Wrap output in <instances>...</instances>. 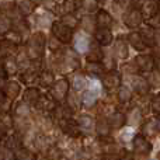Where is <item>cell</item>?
<instances>
[{
	"instance_id": "obj_28",
	"label": "cell",
	"mask_w": 160,
	"mask_h": 160,
	"mask_svg": "<svg viewBox=\"0 0 160 160\" xmlns=\"http://www.w3.org/2000/svg\"><path fill=\"white\" fill-rule=\"evenodd\" d=\"M96 131H97V133L100 135V138H105V136H110V133H111V125H110V122H108V118H98L96 121Z\"/></svg>"
},
{
	"instance_id": "obj_43",
	"label": "cell",
	"mask_w": 160,
	"mask_h": 160,
	"mask_svg": "<svg viewBox=\"0 0 160 160\" xmlns=\"http://www.w3.org/2000/svg\"><path fill=\"white\" fill-rule=\"evenodd\" d=\"M150 108H152V111L155 114L160 115V94H158V96H155L152 98V101H150Z\"/></svg>"
},
{
	"instance_id": "obj_5",
	"label": "cell",
	"mask_w": 160,
	"mask_h": 160,
	"mask_svg": "<svg viewBox=\"0 0 160 160\" xmlns=\"http://www.w3.org/2000/svg\"><path fill=\"white\" fill-rule=\"evenodd\" d=\"M132 149L136 155L148 156V155L152 153L153 145L149 142V139L146 138V135H143V133H138V135H135V138L132 139Z\"/></svg>"
},
{
	"instance_id": "obj_39",
	"label": "cell",
	"mask_w": 160,
	"mask_h": 160,
	"mask_svg": "<svg viewBox=\"0 0 160 160\" xmlns=\"http://www.w3.org/2000/svg\"><path fill=\"white\" fill-rule=\"evenodd\" d=\"M87 86V79L84 78L83 75H75L72 80V87L75 88V91H80L83 88H86Z\"/></svg>"
},
{
	"instance_id": "obj_45",
	"label": "cell",
	"mask_w": 160,
	"mask_h": 160,
	"mask_svg": "<svg viewBox=\"0 0 160 160\" xmlns=\"http://www.w3.org/2000/svg\"><path fill=\"white\" fill-rule=\"evenodd\" d=\"M7 97L4 96V93H3V90H0V110L2 111H7L4 108V104H6V101H7ZM2 111H0V112H2Z\"/></svg>"
},
{
	"instance_id": "obj_38",
	"label": "cell",
	"mask_w": 160,
	"mask_h": 160,
	"mask_svg": "<svg viewBox=\"0 0 160 160\" xmlns=\"http://www.w3.org/2000/svg\"><path fill=\"white\" fill-rule=\"evenodd\" d=\"M10 30H13V18L4 14H0V37H3Z\"/></svg>"
},
{
	"instance_id": "obj_13",
	"label": "cell",
	"mask_w": 160,
	"mask_h": 160,
	"mask_svg": "<svg viewBox=\"0 0 160 160\" xmlns=\"http://www.w3.org/2000/svg\"><path fill=\"white\" fill-rule=\"evenodd\" d=\"M58 104L59 102L56 101L49 93V94H41V97H39L35 107L38 108L39 111H42V112H52Z\"/></svg>"
},
{
	"instance_id": "obj_49",
	"label": "cell",
	"mask_w": 160,
	"mask_h": 160,
	"mask_svg": "<svg viewBox=\"0 0 160 160\" xmlns=\"http://www.w3.org/2000/svg\"><path fill=\"white\" fill-rule=\"evenodd\" d=\"M156 160H160V152L158 153V156H156Z\"/></svg>"
},
{
	"instance_id": "obj_51",
	"label": "cell",
	"mask_w": 160,
	"mask_h": 160,
	"mask_svg": "<svg viewBox=\"0 0 160 160\" xmlns=\"http://www.w3.org/2000/svg\"><path fill=\"white\" fill-rule=\"evenodd\" d=\"M97 2H98V3H102V2H104V0H97Z\"/></svg>"
},
{
	"instance_id": "obj_24",
	"label": "cell",
	"mask_w": 160,
	"mask_h": 160,
	"mask_svg": "<svg viewBox=\"0 0 160 160\" xmlns=\"http://www.w3.org/2000/svg\"><path fill=\"white\" fill-rule=\"evenodd\" d=\"M128 41L124 38H117L115 44H114V52L118 59H127L129 56V48H128Z\"/></svg>"
},
{
	"instance_id": "obj_31",
	"label": "cell",
	"mask_w": 160,
	"mask_h": 160,
	"mask_svg": "<svg viewBox=\"0 0 160 160\" xmlns=\"http://www.w3.org/2000/svg\"><path fill=\"white\" fill-rule=\"evenodd\" d=\"M2 39H4V41L16 45V47H20V45L22 44V34H20L18 31L13 28V30H10L8 32H6L4 35L2 37Z\"/></svg>"
},
{
	"instance_id": "obj_48",
	"label": "cell",
	"mask_w": 160,
	"mask_h": 160,
	"mask_svg": "<svg viewBox=\"0 0 160 160\" xmlns=\"http://www.w3.org/2000/svg\"><path fill=\"white\" fill-rule=\"evenodd\" d=\"M156 47H160V27L156 28Z\"/></svg>"
},
{
	"instance_id": "obj_35",
	"label": "cell",
	"mask_w": 160,
	"mask_h": 160,
	"mask_svg": "<svg viewBox=\"0 0 160 160\" xmlns=\"http://www.w3.org/2000/svg\"><path fill=\"white\" fill-rule=\"evenodd\" d=\"M117 97H118V101L122 102V104H127L132 100V90H131L128 86H122L118 88V93H117Z\"/></svg>"
},
{
	"instance_id": "obj_52",
	"label": "cell",
	"mask_w": 160,
	"mask_h": 160,
	"mask_svg": "<svg viewBox=\"0 0 160 160\" xmlns=\"http://www.w3.org/2000/svg\"><path fill=\"white\" fill-rule=\"evenodd\" d=\"M159 4H160V0H159Z\"/></svg>"
},
{
	"instance_id": "obj_27",
	"label": "cell",
	"mask_w": 160,
	"mask_h": 160,
	"mask_svg": "<svg viewBox=\"0 0 160 160\" xmlns=\"http://www.w3.org/2000/svg\"><path fill=\"white\" fill-rule=\"evenodd\" d=\"M17 3V7H18V10L21 11L22 16H30V14H32L34 11H35L37 8V3L34 2V0H16Z\"/></svg>"
},
{
	"instance_id": "obj_41",
	"label": "cell",
	"mask_w": 160,
	"mask_h": 160,
	"mask_svg": "<svg viewBox=\"0 0 160 160\" xmlns=\"http://www.w3.org/2000/svg\"><path fill=\"white\" fill-rule=\"evenodd\" d=\"M16 114L18 117H24V118H28L30 117V105L25 101H21L17 104L16 107Z\"/></svg>"
},
{
	"instance_id": "obj_11",
	"label": "cell",
	"mask_w": 160,
	"mask_h": 160,
	"mask_svg": "<svg viewBox=\"0 0 160 160\" xmlns=\"http://www.w3.org/2000/svg\"><path fill=\"white\" fill-rule=\"evenodd\" d=\"M94 18H96L97 28H111L114 24V18L111 16V13H108L104 8H98L94 13Z\"/></svg>"
},
{
	"instance_id": "obj_46",
	"label": "cell",
	"mask_w": 160,
	"mask_h": 160,
	"mask_svg": "<svg viewBox=\"0 0 160 160\" xmlns=\"http://www.w3.org/2000/svg\"><path fill=\"white\" fill-rule=\"evenodd\" d=\"M7 73H6V68H4V61L3 58H0V79H6Z\"/></svg>"
},
{
	"instance_id": "obj_40",
	"label": "cell",
	"mask_w": 160,
	"mask_h": 160,
	"mask_svg": "<svg viewBox=\"0 0 160 160\" xmlns=\"http://www.w3.org/2000/svg\"><path fill=\"white\" fill-rule=\"evenodd\" d=\"M0 160H17L16 150L10 149L6 145H2L0 146Z\"/></svg>"
},
{
	"instance_id": "obj_18",
	"label": "cell",
	"mask_w": 160,
	"mask_h": 160,
	"mask_svg": "<svg viewBox=\"0 0 160 160\" xmlns=\"http://www.w3.org/2000/svg\"><path fill=\"white\" fill-rule=\"evenodd\" d=\"M132 88L135 90L136 94H139V96H145V94L149 93L150 90V82L148 79L142 78V76H135V78L132 79Z\"/></svg>"
},
{
	"instance_id": "obj_50",
	"label": "cell",
	"mask_w": 160,
	"mask_h": 160,
	"mask_svg": "<svg viewBox=\"0 0 160 160\" xmlns=\"http://www.w3.org/2000/svg\"><path fill=\"white\" fill-rule=\"evenodd\" d=\"M0 53H2V41H0Z\"/></svg>"
},
{
	"instance_id": "obj_21",
	"label": "cell",
	"mask_w": 160,
	"mask_h": 160,
	"mask_svg": "<svg viewBox=\"0 0 160 160\" xmlns=\"http://www.w3.org/2000/svg\"><path fill=\"white\" fill-rule=\"evenodd\" d=\"M105 69L107 68L101 62H87L84 66V72L93 78H102L105 75Z\"/></svg>"
},
{
	"instance_id": "obj_6",
	"label": "cell",
	"mask_w": 160,
	"mask_h": 160,
	"mask_svg": "<svg viewBox=\"0 0 160 160\" xmlns=\"http://www.w3.org/2000/svg\"><path fill=\"white\" fill-rule=\"evenodd\" d=\"M41 61H32L30 66H27L24 70L21 72L20 78H21V82L25 83V84H32V83L38 82L39 75H41V65H39Z\"/></svg>"
},
{
	"instance_id": "obj_10",
	"label": "cell",
	"mask_w": 160,
	"mask_h": 160,
	"mask_svg": "<svg viewBox=\"0 0 160 160\" xmlns=\"http://www.w3.org/2000/svg\"><path fill=\"white\" fill-rule=\"evenodd\" d=\"M127 41L133 49L139 51V52H143L145 49L149 48L146 44V41H145L143 37H142L141 31H131V32L127 35Z\"/></svg>"
},
{
	"instance_id": "obj_34",
	"label": "cell",
	"mask_w": 160,
	"mask_h": 160,
	"mask_svg": "<svg viewBox=\"0 0 160 160\" xmlns=\"http://www.w3.org/2000/svg\"><path fill=\"white\" fill-rule=\"evenodd\" d=\"M13 28L18 31L20 34H22V35H24L25 32H28V31H30V22L27 21V18H25L24 16H21V17H18V18H14L13 20Z\"/></svg>"
},
{
	"instance_id": "obj_29",
	"label": "cell",
	"mask_w": 160,
	"mask_h": 160,
	"mask_svg": "<svg viewBox=\"0 0 160 160\" xmlns=\"http://www.w3.org/2000/svg\"><path fill=\"white\" fill-rule=\"evenodd\" d=\"M14 128V119L11 117V114L8 111H2L0 112V129H3L4 132L13 129Z\"/></svg>"
},
{
	"instance_id": "obj_4",
	"label": "cell",
	"mask_w": 160,
	"mask_h": 160,
	"mask_svg": "<svg viewBox=\"0 0 160 160\" xmlns=\"http://www.w3.org/2000/svg\"><path fill=\"white\" fill-rule=\"evenodd\" d=\"M145 21V17L142 14L141 8H136V7H129L124 14V24L127 25L128 28L131 30H135V28L142 27Z\"/></svg>"
},
{
	"instance_id": "obj_23",
	"label": "cell",
	"mask_w": 160,
	"mask_h": 160,
	"mask_svg": "<svg viewBox=\"0 0 160 160\" xmlns=\"http://www.w3.org/2000/svg\"><path fill=\"white\" fill-rule=\"evenodd\" d=\"M39 97H41V91L38 87H28L27 90L22 94V101H25L30 107H35L37 102H38Z\"/></svg>"
},
{
	"instance_id": "obj_32",
	"label": "cell",
	"mask_w": 160,
	"mask_h": 160,
	"mask_svg": "<svg viewBox=\"0 0 160 160\" xmlns=\"http://www.w3.org/2000/svg\"><path fill=\"white\" fill-rule=\"evenodd\" d=\"M98 4L100 3L97 0H79V8L88 14L96 13L98 10Z\"/></svg>"
},
{
	"instance_id": "obj_7",
	"label": "cell",
	"mask_w": 160,
	"mask_h": 160,
	"mask_svg": "<svg viewBox=\"0 0 160 160\" xmlns=\"http://www.w3.org/2000/svg\"><path fill=\"white\" fill-rule=\"evenodd\" d=\"M135 66L141 73H152L156 68L155 56L150 53H139L135 58Z\"/></svg>"
},
{
	"instance_id": "obj_30",
	"label": "cell",
	"mask_w": 160,
	"mask_h": 160,
	"mask_svg": "<svg viewBox=\"0 0 160 160\" xmlns=\"http://www.w3.org/2000/svg\"><path fill=\"white\" fill-rule=\"evenodd\" d=\"M38 82H39V86H41V87L51 88L53 83L56 82L55 75H53V72H51V70H42L41 75H39Z\"/></svg>"
},
{
	"instance_id": "obj_14",
	"label": "cell",
	"mask_w": 160,
	"mask_h": 160,
	"mask_svg": "<svg viewBox=\"0 0 160 160\" xmlns=\"http://www.w3.org/2000/svg\"><path fill=\"white\" fill-rule=\"evenodd\" d=\"M52 115H53V118L61 124V122L66 121V119L73 118V110L66 104V102H65V104L63 102H59V104L56 105L55 110L52 111Z\"/></svg>"
},
{
	"instance_id": "obj_9",
	"label": "cell",
	"mask_w": 160,
	"mask_h": 160,
	"mask_svg": "<svg viewBox=\"0 0 160 160\" xmlns=\"http://www.w3.org/2000/svg\"><path fill=\"white\" fill-rule=\"evenodd\" d=\"M61 129L62 132L65 133V135H68L69 138H79V136H82V127L79 125L78 121H75L73 118H69L66 119V121L61 122Z\"/></svg>"
},
{
	"instance_id": "obj_17",
	"label": "cell",
	"mask_w": 160,
	"mask_h": 160,
	"mask_svg": "<svg viewBox=\"0 0 160 160\" xmlns=\"http://www.w3.org/2000/svg\"><path fill=\"white\" fill-rule=\"evenodd\" d=\"M2 90L8 100H14L18 97L20 91H21V84L16 80H8V82H4V86L2 87Z\"/></svg>"
},
{
	"instance_id": "obj_33",
	"label": "cell",
	"mask_w": 160,
	"mask_h": 160,
	"mask_svg": "<svg viewBox=\"0 0 160 160\" xmlns=\"http://www.w3.org/2000/svg\"><path fill=\"white\" fill-rule=\"evenodd\" d=\"M6 146H8L10 149L13 150H18L22 148L21 145V136H20V133H13V135H6Z\"/></svg>"
},
{
	"instance_id": "obj_42",
	"label": "cell",
	"mask_w": 160,
	"mask_h": 160,
	"mask_svg": "<svg viewBox=\"0 0 160 160\" xmlns=\"http://www.w3.org/2000/svg\"><path fill=\"white\" fill-rule=\"evenodd\" d=\"M79 125L82 127V129H88V128H91L93 125H96V122H94V119L91 118L90 115H80L79 119H78Z\"/></svg>"
},
{
	"instance_id": "obj_53",
	"label": "cell",
	"mask_w": 160,
	"mask_h": 160,
	"mask_svg": "<svg viewBox=\"0 0 160 160\" xmlns=\"http://www.w3.org/2000/svg\"><path fill=\"white\" fill-rule=\"evenodd\" d=\"M159 16H160V14H159Z\"/></svg>"
},
{
	"instance_id": "obj_3",
	"label": "cell",
	"mask_w": 160,
	"mask_h": 160,
	"mask_svg": "<svg viewBox=\"0 0 160 160\" xmlns=\"http://www.w3.org/2000/svg\"><path fill=\"white\" fill-rule=\"evenodd\" d=\"M69 91H70V83L66 78H63V79L56 80L52 84V87H51V96L58 102H65L68 96H69Z\"/></svg>"
},
{
	"instance_id": "obj_2",
	"label": "cell",
	"mask_w": 160,
	"mask_h": 160,
	"mask_svg": "<svg viewBox=\"0 0 160 160\" xmlns=\"http://www.w3.org/2000/svg\"><path fill=\"white\" fill-rule=\"evenodd\" d=\"M51 34L55 38H58L63 45L73 42V38H75V30L70 28L69 25H66L65 22H62L61 20L52 22V25H51Z\"/></svg>"
},
{
	"instance_id": "obj_20",
	"label": "cell",
	"mask_w": 160,
	"mask_h": 160,
	"mask_svg": "<svg viewBox=\"0 0 160 160\" xmlns=\"http://www.w3.org/2000/svg\"><path fill=\"white\" fill-rule=\"evenodd\" d=\"M91 41H88L87 35L84 32H79L73 38V49H76V52L79 53H86L90 47Z\"/></svg>"
},
{
	"instance_id": "obj_12",
	"label": "cell",
	"mask_w": 160,
	"mask_h": 160,
	"mask_svg": "<svg viewBox=\"0 0 160 160\" xmlns=\"http://www.w3.org/2000/svg\"><path fill=\"white\" fill-rule=\"evenodd\" d=\"M94 41H97L101 47H108L114 42V34L111 28H96L94 31Z\"/></svg>"
},
{
	"instance_id": "obj_36",
	"label": "cell",
	"mask_w": 160,
	"mask_h": 160,
	"mask_svg": "<svg viewBox=\"0 0 160 160\" xmlns=\"http://www.w3.org/2000/svg\"><path fill=\"white\" fill-rule=\"evenodd\" d=\"M97 102V91L94 90H86L82 97V105L84 107H93Z\"/></svg>"
},
{
	"instance_id": "obj_1",
	"label": "cell",
	"mask_w": 160,
	"mask_h": 160,
	"mask_svg": "<svg viewBox=\"0 0 160 160\" xmlns=\"http://www.w3.org/2000/svg\"><path fill=\"white\" fill-rule=\"evenodd\" d=\"M47 37L42 31L34 32L25 42V52L31 61H41L47 49Z\"/></svg>"
},
{
	"instance_id": "obj_16",
	"label": "cell",
	"mask_w": 160,
	"mask_h": 160,
	"mask_svg": "<svg viewBox=\"0 0 160 160\" xmlns=\"http://www.w3.org/2000/svg\"><path fill=\"white\" fill-rule=\"evenodd\" d=\"M142 14H143L145 20H149L152 17H156L160 13V4L159 0H145V3L141 7Z\"/></svg>"
},
{
	"instance_id": "obj_37",
	"label": "cell",
	"mask_w": 160,
	"mask_h": 160,
	"mask_svg": "<svg viewBox=\"0 0 160 160\" xmlns=\"http://www.w3.org/2000/svg\"><path fill=\"white\" fill-rule=\"evenodd\" d=\"M61 21L65 22L66 25H69L70 28H78L80 25V16H78L76 13H72V14H66V16H62L61 17Z\"/></svg>"
},
{
	"instance_id": "obj_47",
	"label": "cell",
	"mask_w": 160,
	"mask_h": 160,
	"mask_svg": "<svg viewBox=\"0 0 160 160\" xmlns=\"http://www.w3.org/2000/svg\"><path fill=\"white\" fill-rule=\"evenodd\" d=\"M143 3H145V0H129V7H136V8H141Z\"/></svg>"
},
{
	"instance_id": "obj_15",
	"label": "cell",
	"mask_w": 160,
	"mask_h": 160,
	"mask_svg": "<svg viewBox=\"0 0 160 160\" xmlns=\"http://www.w3.org/2000/svg\"><path fill=\"white\" fill-rule=\"evenodd\" d=\"M104 52L101 49V45L97 41H91L87 52H86V61L87 62H102Z\"/></svg>"
},
{
	"instance_id": "obj_22",
	"label": "cell",
	"mask_w": 160,
	"mask_h": 160,
	"mask_svg": "<svg viewBox=\"0 0 160 160\" xmlns=\"http://www.w3.org/2000/svg\"><path fill=\"white\" fill-rule=\"evenodd\" d=\"M3 61H4V68H6V73H7V78L8 76H16L18 75L20 72V63L18 61H17L16 56L13 55H6L4 58H3Z\"/></svg>"
},
{
	"instance_id": "obj_19",
	"label": "cell",
	"mask_w": 160,
	"mask_h": 160,
	"mask_svg": "<svg viewBox=\"0 0 160 160\" xmlns=\"http://www.w3.org/2000/svg\"><path fill=\"white\" fill-rule=\"evenodd\" d=\"M79 10V0H62L58 6L56 13L59 16H66V14L76 13Z\"/></svg>"
},
{
	"instance_id": "obj_25",
	"label": "cell",
	"mask_w": 160,
	"mask_h": 160,
	"mask_svg": "<svg viewBox=\"0 0 160 160\" xmlns=\"http://www.w3.org/2000/svg\"><path fill=\"white\" fill-rule=\"evenodd\" d=\"M107 118H108V122H110L112 129H121V128H124L125 124H127V119H128L127 115H125L124 112H119V111H114Z\"/></svg>"
},
{
	"instance_id": "obj_8",
	"label": "cell",
	"mask_w": 160,
	"mask_h": 160,
	"mask_svg": "<svg viewBox=\"0 0 160 160\" xmlns=\"http://www.w3.org/2000/svg\"><path fill=\"white\" fill-rule=\"evenodd\" d=\"M101 82H102L104 88H107L108 91H112V90H118L121 87L122 78L118 72L110 70V72H105V75L101 78Z\"/></svg>"
},
{
	"instance_id": "obj_44",
	"label": "cell",
	"mask_w": 160,
	"mask_h": 160,
	"mask_svg": "<svg viewBox=\"0 0 160 160\" xmlns=\"http://www.w3.org/2000/svg\"><path fill=\"white\" fill-rule=\"evenodd\" d=\"M101 160H122V155L119 152H112V153H102Z\"/></svg>"
},
{
	"instance_id": "obj_26",
	"label": "cell",
	"mask_w": 160,
	"mask_h": 160,
	"mask_svg": "<svg viewBox=\"0 0 160 160\" xmlns=\"http://www.w3.org/2000/svg\"><path fill=\"white\" fill-rule=\"evenodd\" d=\"M141 34H142V37H143V39L146 41L148 47L149 48L156 47V28L155 27L146 24L145 27L141 28Z\"/></svg>"
}]
</instances>
